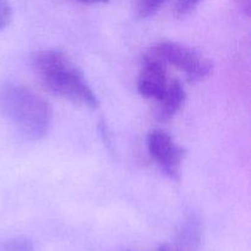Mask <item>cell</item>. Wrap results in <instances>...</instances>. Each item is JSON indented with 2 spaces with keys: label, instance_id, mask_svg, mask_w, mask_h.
I'll return each mask as SVG.
<instances>
[{
  "label": "cell",
  "instance_id": "1",
  "mask_svg": "<svg viewBox=\"0 0 251 251\" xmlns=\"http://www.w3.org/2000/svg\"><path fill=\"white\" fill-rule=\"evenodd\" d=\"M32 66L39 81L49 92L70 100L74 104L96 109L100 105L97 96L77 66L65 53L47 49L34 54Z\"/></svg>",
  "mask_w": 251,
  "mask_h": 251
},
{
  "label": "cell",
  "instance_id": "2",
  "mask_svg": "<svg viewBox=\"0 0 251 251\" xmlns=\"http://www.w3.org/2000/svg\"><path fill=\"white\" fill-rule=\"evenodd\" d=\"M0 110L22 136L32 141L44 139L50 130V107L24 85L7 83L0 90Z\"/></svg>",
  "mask_w": 251,
  "mask_h": 251
},
{
  "label": "cell",
  "instance_id": "3",
  "mask_svg": "<svg viewBox=\"0 0 251 251\" xmlns=\"http://www.w3.org/2000/svg\"><path fill=\"white\" fill-rule=\"evenodd\" d=\"M146 58L158 60L166 66H173L185 74L190 82L206 80L213 73V65L208 59L176 42H162L156 44L150 49Z\"/></svg>",
  "mask_w": 251,
  "mask_h": 251
},
{
  "label": "cell",
  "instance_id": "4",
  "mask_svg": "<svg viewBox=\"0 0 251 251\" xmlns=\"http://www.w3.org/2000/svg\"><path fill=\"white\" fill-rule=\"evenodd\" d=\"M147 150L166 176L172 180H179L185 150L176 145L168 132L161 129L152 130L147 137Z\"/></svg>",
  "mask_w": 251,
  "mask_h": 251
},
{
  "label": "cell",
  "instance_id": "5",
  "mask_svg": "<svg viewBox=\"0 0 251 251\" xmlns=\"http://www.w3.org/2000/svg\"><path fill=\"white\" fill-rule=\"evenodd\" d=\"M169 81L167 77V66L154 59L145 56V65L137 80V91L149 100H156L163 96Z\"/></svg>",
  "mask_w": 251,
  "mask_h": 251
},
{
  "label": "cell",
  "instance_id": "6",
  "mask_svg": "<svg viewBox=\"0 0 251 251\" xmlns=\"http://www.w3.org/2000/svg\"><path fill=\"white\" fill-rule=\"evenodd\" d=\"M186 100V92L178 80L169 81L163 96L159 98L156 118L158 122L166 123L173 119L183 108Z\"/></svg>",
  "mask_w": 251,
  "mask_h": 251
},
{
  "label": "cell",
  "instance_id": "7",
  "mask_svg": "<svg viewBox=\"0 0 251 251\" xmlns=\"http://www.w3.org/2000/svg\"><path fill=\"white\" fill-rule=\"evenodd\" d=\"M201 244V226L198 218L190 217L179 233V245L184 251H194Z\"/></svg>",
  "mask_w": 251,
  "mask_h": 251
},
{
  "label": "cell",
  "instance_id": "8",
  "mask_svg": "<svg viewBox=\"0 0 251 251\" xmlns=\"http://www.w3.org/2000/svg\"><path fill=\"white\" fill-rule=\"evenodd\" d=\"M0 251H34V248L28 238L17 237L2 243Z\"/></svg>",
  "mask_w": 251,
  "mask_h": 251
},
{
  "label": "cell",
  "instance_id": "9",
  "mask_svg": "<svg viewBox=\"0 0 251 251\" xmlns=\"http://www.w3.org/2000/svg\"><path fill=\"white\" fill-rule=\"evenodd\" d=\"M167 0H139V4H137V14L142 19L152 16V15H154L161 9L162 5Z\"/></svg>",
  "mask_w": 251,
  "mask_h": 251
},
{
  "label": "cell",
  "instance_id": "10",
  "mask_svg": "<svg viewBox=\"0 0 251 251\" xmlns=\"http://www.w3.org/2000/svg\"><path fill=\"white\" fill-rule=\"evenodd\" d=\"M12 19V10L9 0H0V31L6 28Z\"/></svg>",
  "mask_w": 251,
  "mask_h": 251
},
{
  "label": "cell",
  "instance_id": "11",
  "mask_svg": "<svg viewBox=\"0 0 251 251\" xmlns=\"http://www.w3.org/2000/svg\"><path fill=\"white\" fill-rule=\"evenodd\" d=\"M200 0H176V12L178 16L183 17L190 14Z\"/></svg>",
  "mask_w": 251,
  "mask_h": 251
},
{
  "label": "cell",
  "instance_id": "12",
  "mask_svg": "<svg viewBox=\"0 0 251 251\" xmlns=\"http://www.w3.org/2000/svg\"><path fill=\"white\" fill-rule=\"evenodd\" d=\"M83 4H100V2H107L108 0H77Z\"/></svg>",
  "mask_w": 251,
  "mask_h": 251
},
{
  "label": "cell",
  "instance_id": "13",
  "mask_svg": "<svg viewBox=\"0 0 251 251\" xmlns=\"http://www.w3.org/2000/svg\"><path fill=\"white\" fill-rule=\"evenodd\" d=\"M158 251H172V249L169 247H167V245H164V247L159 248Z\"/></svg>",
  "mask_w": 251,
  "mask_h": 251
}]
</instances>
